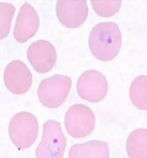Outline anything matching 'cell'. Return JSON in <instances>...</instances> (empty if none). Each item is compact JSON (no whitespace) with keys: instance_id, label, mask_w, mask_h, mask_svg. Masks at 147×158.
Segmentation results:
<instances>
[{"instance_id":"1","label":"cell","mask_w":147,"mask_h":158,"mask_svg":"<svg viewBox=\"0 0 147 158\" xmlns=\"http://www.w3.org/2000/svg\"><path fill=\"white\" fill-rule=\"evenodd\" d=\"M89 46L94 57L103 62L115 59L122 46V34L115 22L96 25L89 37Z\"/></svg>"},{"instance_id":"2","label":"cell","mask_w":147,"mask_h":158,"mask_svg":"<svg viewBox=\"0 0 147 158\" xmlns=\"http://www.w3.org/2000/svg\"><path fill=\"white\" fill-rule=\"evenodd\" d=\"M71 84L70 77L60 74H55L44 79L38 87V98L46 108H59L68 97Z\"/></svg>"},{"instance_id":"3","label":"cell","mask_w":147,"mask_h":158,"mask_svg":"<svg viewBox=\"0 0 147 158\" xmlns=\"http://www.w3.org/2000/svg\"><path fill=\"white\" fill-rule=\"evenodd\" d=\"M38 133L37 119L29 112L23 111L16 114L10 123V138L19 149H28L32 146L36 142Z\"/></svg>"},{"instance_id":"4","label":"cell","mask_w":147,"mask_h":158,"mask_svg":"<svg viewBox=\"0 0 147 158\" xmlns=\"http://www.w3.org/2000/svg\"><path fill=\"white\" fill-rule=\"evenodd\" d=\"M66 146L61 125L56 120H48L43 127L41 142L36 149L37 158H62Z\"/></svg>"},{"instance_id":"5","label":"cell","mask_w":147,"mask_h":158,"mask_svg":"<svg viewBox=\"0 0 147 158\" xmlns=\"http://www.w3.org/2000/svg\"><path fill=\"white\" fill-rule=\"evenodd\" d=\"M65 127L73 138H82L89 136L95 127L96 118L89 107L76 104L70 107L64 118Z\"/></svg>"},{"instance_id":"6","label":"cell","mask_w":147,"mask_h":158,"mask_svg":"<svg viewBox=\"0 0 147 158\" xmlns=\"http://www.w3.org/2000/svg\"><path fill=\"white\" fill-rule=\"evenodd\" d=\"M108 89V85L105 76L97 70H86L78 80V94L89 102L98 103L103 101Z\"/></svg>"},{"instance_id":"7","label":"cell","mask_w":147,"mask_h":158,"mask_svg":"<svg viewBox=\"0 0 147 158\" xmlns=\"http://www.w3.org/2000/svg\"><path fill=\"white\" fill-rule=\"evenodd\" d=\"M6 87L14 94H25L31 88L32 75L24 62L14 60L6 67L3 74Z\"/></svg>"},{"instance_id":"8","label":"cell","mask_w":147,"mask_h":158,"mask_svg":"<svg viewBox=\"0 0 147 158\" xmlns=\"http://www.w3.org/2000/svg\"><path fill=\"white\" fill-rule=\"evenodd\" d=\"M88 6L85 0H59L56 15L60 23L69 29H77L88 17Z\"/></svg>"},{"instance_id":"9","label":"cell","mask_w":147,"mask_h":158,"mask_svg":"<svg viewBox=\"0 0 147 158\" xmlns=\"http://www.w3.org/2000/svg\"><path fill=\"white\" fill-rule=\"evenodd\" d=\"M27 58L37 73L46 74L52 70L56 64V51L50 42L40 40L29 46Z\"/></svg>"},{"instance_id":"10","label":"cell","mask_w":147,"mask_h":158,"mask_svg":"<svg viewBox=\"0 0 147 158\" xmlns=\"http://www.w3.org/2000/svg\"><path fill=\"white\" fill-rule=\"evenodd\" d=\"M40 26V18L36 10L25 2L21 6L14 29V37L18 43L27 42L36 35Z\"/></svg>"},{"instance_id":"11","label":"cell","mask_w":147,"mask_h":158,"mask_svg":"<svg viewBox=\"0 0 147 158\" xmlns=\"http://www.w3.org/2000/svg\"><path fill=\"white\" fill-rule=\"evenodd\" d=\"M70 158H108V144L101 141H90L71 146L69 152Z\"/></svg>"},{"instance_id":"12","label":"cell","mask_w":147,"mask_h":158,"mask_svg":"<svg viewBox=\"0 0 147 158\" xmlns=\"http://www.w3.org/2000/svg\"><path fill=\"white\" fill-rule=\"evenodd\" d=\"M126 149L129 157H147V131L137 129L132 131L128 137Z\"/></svg>"},{"instance_id":"13","label":"cell","mask_w":147,"mask_h":158,"mask_svg":"<svg viewBox=\"0 0 147 158\" xmlns=\"http://www.w3.org/2000/svg\"><path fill=\"white\" fill-rule=\"evenodd\" d=\"M132 104L140 110L147 109V77L140 75L132 81L130 87Z\"/></svg>"},{"instance_id":"14","label":"cell","mask_w":147,"mask_h":158,"mask_svg":"<svg viewBox=\"0 0 147 158\" xmlns=\"http://www.w3.org/2000/svg\"><path fill=\"white\" fill-rule=\"evenodd\" d=\"M122 0H91L93 10L97 15L102 18H110L119 12Z\"/></svg>"},{"instance_id":"15","label":"cell","mask_w":147,"mask_h":158,"mask_svg":"<svg viewBox=\"0 0 147 158\" xmlns=\"http://www.w3.org/2000/svg\"><path fill=\"white\" fill-rule=\"evenodd\" d=\"M15 6L0 2V39L3 40L9 34L11 21L15 12Z\"/></svg>"}]
</instances>
